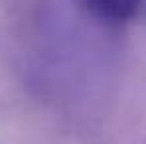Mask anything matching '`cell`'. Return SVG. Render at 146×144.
<instances>
[{"label":"cell","mask_w":146,"mask_h":144,"mask_svg":"<svg viewBox=\"0 0 146 144\" xmlns=\"http://www.w3.org/2000/svg\"><path fill=\"white\" fill-rule=\"evenodd\" d=\"M142 6H144V8H146V0H142Z\"/></svg>","instance_id":"7a4b0ae2"},{"label":"cell","mask_w":146,"mask_h":144,"mask_svg":"<svg viewBox=\"0 0 146 144\" xmlns=\"http://www.w3.org/2000/svg\"><path fill=\"white\" fill-rule=\"evenodd\" d=\"M83 6L101 24L122 26L136 16L142 0H83Z\"/></svg>","instance_id":"6da1fadb"}]
</instances>
